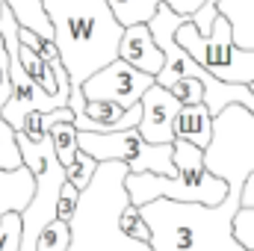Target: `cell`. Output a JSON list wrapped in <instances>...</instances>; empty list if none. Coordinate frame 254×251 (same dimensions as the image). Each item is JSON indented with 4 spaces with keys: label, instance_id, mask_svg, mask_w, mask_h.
<instances>
[{
    "label": "cell",
    "instance_id": "cell-2",
    "mask_svg": "<svg viewBox=\"0 0 254 251\" xmlns=\"http://www.w3.org/2000/svg\"><path fill=\"white\" fill-rule=\"evenodd\" d=\"M172 175H154V172H125L122 189L127 204L142 207L154 198H172V201H198V204H222L228 195V184L204 169V148L175 139L172 142Z\"/></svg>",
    "mask_w": 254,
    "mask_h": 251
},
{
    "label": "cell",
    "instance_id": "cell-8",
    "mask_svg": "<svg viewBox=\"0 0 254 251\" xmlns=\"http://www.w3.org/2000/svg\"><path fill=\"white\" fill-rule=\"evenodd\" d=\"M33 172L27 166L18 169H0V216L3 213H21L33 198Z\"/></svg>",
    "mask_w": 254,
    "mask_h": 251
},
{
    "label": "cell",
    "instance_id": "cell-18",
    "mask_svg": "<svg viewBox=\"0 0 254 251\" xmlns=\"http://www.w3.org/2000/svg\"><path fill=\"white\" fill-rule=\"evenodd\" d=\"M80 189H74L68 181L63 184V189H60V195H57V219L60 222H74L77 219V213H80Z\"/></svg>",
    "mask_w": 254,
    "mask_h": 251
},
{
    "label": "cell",
    "instance_id": "cell-26",
    "mask_svg": "<svg viewBox=\"0 0 254 251\" xmlns=\"http://www.w3.org/2000/svg\"><path fill=\"white\" fill-rule=\"evenodd\" d=\"M0 6H3V0H0Z\"/></svg>",
    "mask_w": 254,
    "mask_h": 251
},
{
    "label": "cell",
    "instance_id": "cell-7",
    "mask_svg": "<svg viewBox=\"0 0 254 251\" xmlns=\"http://www.w3.org/2000/svg\"><path fill=\"white\" fill-rule=\"evenodd\" d=\"M119 60H125L127 65H133L136 71L142 74H151L157 77L160 68H163V51L160 45L154 42L148 24H130L122 30V39H119Z\"/></svg>",
    "mask_w": 254,
    "mask_h": 251
},
{
    "label": "cell",
    "instance_id": "cell-3",
    "mask_svg": "<svg viewBox=\"0 0 254 251\" xmlns=\"http://www.w3.org/2000/svg\"><path fill=\"white\" fill-rule=\"evenodd\" d=\"M175 42L190 54L198 65H204L213 77L225 83H254V51H243L231 39V24L219 12L210 33H198L195 24L184 21L175 30Z\"/></svg>",
    "mask_w": 254,
    "mask_h": 251
},
{
    "label": "cell",
    "instance_id": "cell-10",
    "mask_svg": "<svg viewBox=\"0 0 254 251\" xmlns=\"http://www.w3.org/2000/svg\"><path fill=\"white\" fill-rule=\"evenodd\" d=\"M219 12L231 24L234 45L254 51V0H219Z\"/></svg>",
    "mask_w": 254,
    "mask_h": 251
},
{
    "label": "cell",
    "instance_id": "cell-22",
    "mask_svg": "<svg viewBox=\"0 0 254 251\" xmlns=\"http://www.w3.org/2000/svg\"><path fill=\"white\" fill-rule=\"evenodd\" d=\"M9 54L3 48V39H0V107L9 101Z\"/></svg>",
    "mask_w": 254,
    "mask_h": 251
},
{
    "label": "cell",
    "instance_id": "cell-20",
    "mask_svg": "<svg viewBox=\"0 0 254 251\" xmlns=\"http://www.w3.org/2000/svg\"><path fill=\"white\" fill-rule=\"evenodd\" d=\"M181 104H198L201 98H204V86L195 80V77H178V80H172L169 86H166ZM204 104V101H201Z\"/></svg>",
    "mask_w": 254,
    "mask_h": 251
},
{
    "label": "cell",
    "instance_id": "cell-6",
    "mask_svg": "<svg viewBox=\"0 0 254 251\" xmlns=\"http://www.w3.org/2000/svg\"><path fill=\"white\" fill-rule=\"evenodd\" d=\"M139 125L136 130L142 133L145 142L151 145H172L175 142V116L181 110V101L160 83H151L145 95L139 98Z\"/></svg>",
    "mask_w": 254,
    "mask_h": 251
},
{
    "label": "cell",
    "instance_id": "cell-24",
    "mask_svg": "<svg viewBox=\"0 0 254 251\" xmlns=\"http://www.w3.org/2000/svg\"><path fill=\"white\" fill-rule=\"evenodd\" d=\"M83 104H86V98H83V89H80V86H71V95H68V110L77 116V113L83 110Z\"/></svg>",
    "mask_w": 254,
    "mask_h": 251
},
{
    "label": "cell",
    "instance_id": "cell-14",
    "mask_svg": "<svg viewBox=\"0 0 254 251\" xmlns=\"http://www.w3.org/2000/svg\"><path fill=\"white\" fill-rule=\"evenodd\" d=\"M68 246H71V225L60 219H51L36 237V251H68Z\"/></svg>",
    "mask_w": 254,
    "mask_h": 251
},
{
    "label": "cell",
    "instance_id": "cell-25",
    "mask_svg": "<svg viewBox=\"0 0 254 251\" xmlns=\"http://www.w3.org/2000/svg\"><path fill=\"white\" fill-rule=\"evenodd\" d=\"M249 89H252V95H254V83H249Z\"/></svg>",
    "mask_w": 254,
    "mask_h": 251
},
{
    "label": "cell",
    "instance_id": "cell-13",
    "mask_svg": "<svg viewBox=\"0 0 254 251\" xmlns=\"http://www.w3.org/2000/svg\"><path fill=\"white\" fill-rule=\"evenodd\" d=\"M98 166H101V163H98L95 157H89L86 151H77V154H74V160L65 166V181H68L74 189L86 192V189L92 187V181H95Z\"/></svg>",
    "mask_w": 254,
    "mask_h": 251
},
{
    "label": "cell",
    "instance_id": "cell-21",
    "mask_svg": "<svg viewBox=\"0 0 254 251\" xmlns=\"http://www.w3.org/2000/svg\"><path fill=\"white\" fill-rule=\"evenodd\" d=\"M51 122H54V110L51 113H30L21 125V133L33 142H42L48 139V130H51Z\"/></svg>",
    "mask_w": 254,
    "mask_h": 251
},
{
    "label": "cell",
    "instance_id": "cell-4",
    "mask_svg": "<svg viewBox=\"0 0 254 251\" xmlns=\"http://www.w3.org/2000/svg\"><path fill=\"white\" fill-rule=\"evenodd\" d=\"M77 148L95 157L98 163H125L127 172H154L172 175V145H151L142 139L136 127L110 130V133H86L77 130Z\"/></svg>",
    "mask_w": 254,
    "mask_h": 251
},
{
    "label": "cell",
    "instance_id": "cell-16",
    "mask_svg": "<svg viewBox=\"0 0 254 251\" xmlns=\"http://www.w3.org/2000/svg\"><path fill=\"white\" fill-rule=\"evenodd\" d=\"M18 166L24 163H21V151L15 142V127L0 116V169H18Z\"/></svg>",
    "mask_w": 254,
    "mask_h": 251
},
{
    "label": "cell",
    "instance_id": "cell-5",
    "mask_svg": "<svg viewBox=\"0 0 254 251\" xmlns=\"http://www.w3.org/2000/svg\"><path fill=\"white\" fill-rule=\"evenodd\" d=\"M154 83L151 74H142L136 71L133 65H127L125 60H113V63L101 65L98 71H92L80 89H83V98H104V101H116L122 110H130L139 104V98L145 95V89Z\"/></svg>",
    "mask_w": 254,
    "mask_h": 251
},
{
    "label": "cell",
    "instance_id": "cell-19",
    "mask_svg": "<svg viewBox=\"0 0 254 251\" xmlns=\"http://www.w3.org/2000/svg\"><path fill=\"white\" fill-rule=\"evenodd\" d=\"M231 228H234L237 243H240L246 251H254V210H249V207H240V210L234 213Z\"/></svg>",
    "mask_w": 254,
    "mask_h": 251
},
{
    "label": "cell",
    "instance_id": "cell-17",
    "mask_svg": "<svg viewBox=\"0 0 254 251\" xmlns=\"http://www.w3.org/2000/svg\"><path fill=\"white\" fill-rule=\"evenodd\" d=\"M18 42L27 45V48H33L48 65L63 63V60H60V51H57V45H54V39H45V36H39V33H33V30L18 27Z\"/></svg>",
    "mask_w": 254,
    "mask_h": 251
},
{
    "label": "cell",
    "instance_id": "cell-9",
    "mask_svg": "<svg viewBox=\"0 0 254 251\" xmlns=\"http://www.w3.org/2000/svg\"><path fill=\"white\" fill-rule=\"evenodd\" d=\"M213 133V113L198 101V104H181L178 116H175V139L192 142L198 148H204L210 142Z\"/></svg>",
    "mask_w": 254,
    "mask_h": 251
},
{
    "label": "cell",
    "instance_id": "cell-11",
    "mask_svg": "<svg viewBox=\"0 0 254 251\" xmlns=\"http://www.w3.org/2000/svg\"><path fill=\"white\" fill-rule=\"evenodd\" d=\"M18 63L24 68V74L33 80V83H39L48 95H54V98H60V86H57V74H54V68L45 63L33 48H27V45H21L18 42ZM63 101V98H60ZM65 104V101H63Z\"/></svg>",
    "mask_w": 254,
    "mask_h": 251
},
{
    "label": "cell",
    "instance_id": "cell-15",
    "mask_svg": "<svg viewBox=\"0 0 254 251\" xmlns=\"http://www.w3.org/2000/svg\"><path fill=\"white\" fill-rule=\"evenodd\" d=\"M119 231L125 234L127 240H136L139 246H148V240H151V231H148V225H145V219H142L139 207L127 204V198H125L122 213H119Z\"/></svg>",
    "mask_w": 254,
    "mask_h": 251
},
{
    "label": "cell",
    "instance_id": "cell-23",
    "mask_svg": "<svg viewBox=\"0 0 254 251\" xmlns=\"http://www.w3.org/2000/svg\"><path fill=\"white\" fill-rule=\"evenodd\" d=\"M160 3H166L175 15H184V18H192L204 6V0H160Z\"/></svg>",
    "mask_w": 254,
    "mask_h": 251
},
{
    "label": "cell",
    "instance_id": "cell-1",
    "mask_svg": "<svg viewBox=\"0 0 254 251\" xmlns=\"http://www.w3.org/2000/svg\"><path fill=\"white\" fill-rule=\"evenodd\" d=\"M246 178L228 181L222 204L154 198L139 207L151 240V251H246L234 237V213L240 210V192Z\"/></svg>",
    "mask_w": 254,
    "mask_h": 251
},
{
    "label": "cell",
    "instance_id": "cell-12",
    "mask_svg": "<svg viewBox=\"0 0 254 251\" xmlns=\"http://www.w3.org/2000/svg\"><path fill=\"white\" fill-rule=\"evenodd\" d=\"M116 21L122 27H130V24H148L151 15L157 12L160 0H107Z\"/></svg>",
    "mask_w": 254,
    "mask_h": 251
}]
</instances>
